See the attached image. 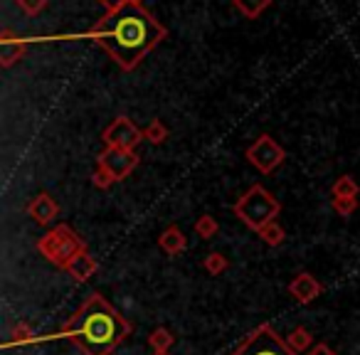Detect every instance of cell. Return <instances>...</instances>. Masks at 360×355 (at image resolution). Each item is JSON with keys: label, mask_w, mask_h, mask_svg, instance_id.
<instances>
[{"label": "cell", "mask_w": 360, "mask_h": 355, "mask_svg": "<svg viewBox=\"0 0 360 355\" xmlns=\"http://www.w3.org/2000/svg\"><path fill=\"white\" fill-rule=\"evenodd\" d=\"M168 35L165 27L143 6L129 3L121 11L106 13L89 30V37L121 67L131 72Z\"/></svg>", "instance_id": "1"}, {"label": "cell", "mask_w": 360, "mask_h": 355, "mask_svg": "<svg viewBox=\"0 0 360 355\" xmlns=\"http://www.w3.org/2000/svg\"><path fill=\"white\" fill-rule=\"evenodd\" d=\"M62 335L84 355H111L131 335V323L96 291L62 325Z\"/></svg>", "instance_id": "2"}, {"label": "cell", "mask_w": 360, "mask_h": 355, "mask_svg": "<svg viewBox=\"0 0 360 355\" xmlns=\"http://www.w3.org/2000/svg\"><path fill=\"white\" fill-rule=\"evenodd\" d=\"M232 212L245 222L250 230L259 232L262 227H266L269 222H274L281 212V202L266 191L264 186H252L240 200L232 205Z\"/></svg>", "instance_id": "3"}, {"label": "cell", "mask_w": 360, "mask_h": 355, "mask_svg": "<svg viewBox=\"0 0 360 355\" xmlns=\"http://www.w3.org/2000/svg\"><path fill=\"white\" fill-rule=\"evenodd\" d=\"M37 252H40L50 264L60 266V269H67L75 257L86 252V242L82 240L70 225H57V227H52L47 235L40 237Z\"/></svg>", "instance_id": "4"}, {"label": "cell", "mask_w": 360, "mask_h": 355, "mask_svg": "<svg viewBox=\"0 0 360 355\" xmlns=\"http://www.w3.org/2000/svg\"><path fill=\"white\" fill-rule=\"evenodd\" d=\"M232 355H296V353L286 345V340L281 335H276V330L269 323H262L245 335V340L237 345V350Z\"/></svg>", "instance_id": "5"}, {"label": "cell", "mask_w": 360, "mask_h": 355, "mask_svg": "<svg viewBox=\"0 0 360 355\" xmlns=\"http://www.w3.org/2000/svg\"><path fill=\"white\" fill-rule=\"evenodd\" d=\"M245 158H247V163H250L252 168H257L259 173L269 175L286 160V150L281 148V143H276L269 134H262L255 143L247 146Z\"/></svg>", "instance_id": "6"}, {"label": "cell", "mask_w": 360, "mask_h": 355, "mask_svg": "<svg viewBox=\"0 0 360 355\" xmlns=\"http://www.w3.org/2000/svg\"><path fill=\"white\" fill-rule=\"evenodd\" d=\"M101 138H104V143L111 146V148L136 150V146L143 141V131H141L139 126L129 119V116L121 114V116H116L109 126H106L104 134H101Z\"/></svg>", "instance_id": "7"}, {"label": "cell", "mask_w": 360, "mask_h": 355, "mask_svg": "<svg viewBox=\"0 0 360 355\" xmlns=\"http://www.w3.org/2000/svg\"><path fill=\"white\" fill-rule=\"evenodd\" d=\"M96 165H104L116 178V183H119V181H124V178H129L136 170V165H139V153H136V150L111 148V146H106L99 153V158H96Z\"/></svg>", "instance_id": "8"}, {"label": "cell", "mask_w": 360, "mask_h": 355, "mask_svg": "<svg viewBox=\"0 0 360 355\" xmlns=\"http://www.w3.org/2000/svg\"><path fill=\"white\" fill-rule=\"evenodd\" d=\"M321 294H323V284H321L314 274H309V271H301V274H296L294 279L289 281V296L296 304L306 306L319 299Z\"/></svg>", "instance_id": "9"}, {"label": "cell", "mask_w": 360, "mask_h": 355, "mask_svg": "<svg viewBox=\"0 0 360 355\" xmlns=\"http://www.w3.org/2000/svg\"><path fill=\"white\" fill-rule=\"evenodd\" d=\"M27 215H30L37 225L47 227V225H52V220H55L57 215H60V205H57L55 198H52L50 193H40V195H35L30 202H27Z\"/></svg>", "instance_id": "10"}, {"label": "cell", "mask_w": 360, "mask_h": 355, "mask_svg": "<svg viewBox=\"0 0 360 355\" xmlns=\"http://www.w3.org/2000/svg\"><path fill=\"white\" fill-rule=\"evenodd\" d=\"M67 274L72 276L75 281H79V284H84V281H89L91 276L99 271V262L94 259V257L89 254V252H82L79 257H75V259L70 262V266H67Z\"/></svg>", "instance_id": "11"}, {"label": "cell", "mask_w": 360, "mask_h": 355, "mask_svg": "<svg viewBox=\"0 0 360 355\" xmlns=\"http://www.w3.org/2000/svg\"><path fill=\"white\" fill-rule=\"evenodd\" d=\"M158 247L165 252V254L178 257V254H183V252L188 250V237L183 235V230H180L178 225H170V227H165V230L160 232Z\"/></svg>", "instance_id": "12"}, {"label": "cell", "mask_w": 360, "mask_h": 355, "mask_svg": "<svg viewBox=\"0 0 360 355\" xmlns=\"http://www.w3.org/2000/svg\"><path fill=\"white\" fill-rule=\"evenodd\" d=\"M0 37H3V42H0V45H3V57H0V65L8 70V67H13L22 55H25L27 45H25V42H13V32L11 30H3V35H0Z\"/></svg>", "instance_id": "13"}, {"label": "cell", "mask_w": 360, "mask_h": 355, "mask_svg": "<svg viewBox=\"0 0 360 355\" xmlns=\"http://www.w3.org/2000/svg\"><path fill=\"white\" fill-rule=\"evenodd\" d=\"M286 345H289L291 350H294L296 355H301V353H306V350L314 345V335L309 333V330L304 328V325H296L294 330H291L289 335H286Z\"/></svg>", "instance_id": "14"}, {"label": "cell", "mask_w": 360, "mask_h": 355, "mask_svg": "<svg viewBox=\"0 0 360 355\" xmlns=\"http://www.w3.org/2000/svg\"><path fill=\"white\" fill-rule=\"evenodd\" d=\"M232 6H235V11L242 13L247 20H257V18L271 6V0H232Z\"/></svg>", "instance_id": "15"}, {"label": "cell", "mask_w": 360, "mask_h": 355, "mask_svg": "<svg viewBox=\"0 0 360 355\" xmlns=\"http://www.w3.org/2000/svg\"><path fill=\"white\" fill-rule=\"evenodd\" d=\"M173 343H175V335L170 333L168 328H163V325H158V328L150 330L148 345L153 348V353H168V350L173 348Z\"/></svg>", "instance_id": "16"}, {"label": "cell", "mask_w": 360, "mask_h": 355, "mask_svg": "<svg viewBox=\"0 0 360 355\" xmlns=\"http://www.w3.org/2000/svg\"><path fill=\"white\" fill-rule=\"evenodd\" d=\"M360 193V186L355 183L353 175H340L338 181L333 183V188H330V195L333 198H358Z\"/></svg>", "instance_id": "17"}, {"label": "cell", "mask_w": 360, "mask_h": 355, "mask_svg": "<svg viewBox=\"0 0 360 355\" xmlns=\"http://www.w3.org/2000/svg\"><path fill=\"white\" fill-rule=\"evenodd\" d=\"M257 235H259L262 242H264V245H269V247H281V245H284V240H286L284 227H281L276 220L269 222L266 227H262V230L257 232Z\"/></svg>", "instance_id": "18"}, {"label": "cell", "mask_w": 360, "mask_h": 355, "mask_svg": "<svg viewBox=\"0 0 360 355\" xmlns=\"http://www.w3.org/2000/svg\"><path fill=\"white\" fill-rule=\"evenodd\" d=\"M202 266H205V271L210 276H220L230 269V259H227L225 254H220V252H210V254L205 257V262H202Z\"/></svg>", "instance_id": "19"}, {"label": "cell", "mask_w": 360, "mask_h": 355, "mask_svg": "<svg viewBox=\"0 0 360 355\" xmlns=\"http://www.w3.org/2000/svg\"><path fill=\"white\" fill-rule=\"evenodd\" d=\"M143 138L148 141V143H153V146L165 143V138H168V126H165L160 119H153V121H150V124L143 129Z\"/></svg>", "instance_id": "20"}, {"label": "cell", "mask_w": 360, "mask_h": 355, "mask_svg": "<svg viewBox=\"0 0 360 355\" xmlns=\"http://www.w3.org/2000/svg\"><path fill=\"white\" fill-rule=\"evenodd\" d=\"M220 232V225H217V220L212 215H202L198 217L195 222V235L202 237V240H212V237Z\"/></svg>", "instance_id": "21"}, {"label": "cell", "mask_w": 360, "mask_h": 355, "mask_svg": "<svg viewBox=\"0 0 360 355\" xmlns=\"http://www.w3.org/2000/svg\"><path fill=\"white\" fill-rule=\"evenodd\" d=\"M32 340H35V330L30 328L27 321H20V323L13 325V330H11L13 345H25V343H32Z\"/></svg>", "instance_id": "22"}, {"label": "cell", "mask_w": 360, "mask_h": 355, "mask_svg": "<svg viewBox=\"0 0 360 355\" xmlns=\"http://www.w3.org/2000/svg\"><path fill=\"white\" fill-rule=\"evenodd\" d=\"M91 183H94V188H99V191H109V188L116 183V178L104 168V165H96L94 175H91Z\"/></svg>", "instance_id": "23"}, {"label": "cell", "mask_w": 360, "mask_h": 355, "mask_svg": "<svg viewBox=\"0 0 360 355\" xmlns=\"http://www.w3.org/2000/svg\"><path fill=\"white\" fill-rule=\"evenodd\" d=\"M333 210L340 217H350L358 210V198H333Z\"/></svg>", "instance_id": "24"}, {"label": "cell", "mask_w": 360, "mask_h": 355, "mask_svg": "<svg viewBox=\"0 0 360 355\" xmlns=\"http://www.w3.org/2000/svg\"><path fill=\"white\" fill-rule=\"evenodd\" d=\"M15 3H18V8L30 18L40 15V13L47 8V0H15Z\"/></svg>", "instance_id": "25"}, {"label": "cell", "mask_w": 360, "mask_h": 355, "mask_svg": "<svg viewBox=\"0 0 360 355\" xmlns=\"http://www.w3.org/2000/svg\"><path fill=\"white\" fill-rule=\"evenodd\" d=\"M99 3L106 8V13H116V11H121L124 6H129L131 0H99Z\"/></svg>", "instance_id": "26"}, {"label": "cell", "mask_w": 360, "mask_h": 355, "mask_svg": "<svg viewBox=\"0 0 360 355\" xmlns=\"http://www.w3.org/2000/svg\"><path fill=\"white\" fill-rule=\"evenodd\" d=\"M309 355H335V353L330 350L328 343H316V348H311Z\"/></svg>", "instance_id": "27"}, {"label": "cell", "mask_w": 360, "mask_h": 355, "mask_svg": "<svg viewBox=\"0 0 360 355\" xmlns=\"http://www.w3.org/2000/svg\"><path fill=\"white\" fill-rule=\"evenodd\" d=\"M131 3H136V6H143V0H131Z\"/></svg>", "instance_id": "28"}, {"label": "cell", "mask_w": 360, "mask_h": 355, "mask_svg": "<svg viewBox=\"0 0 360 355\" xmlns=\"http://www.w3.org/2000/svg\"><path fill=\"white\" fill-rule=\"evenodd\" d=\"M153 355H168V353H153Z\"/></svg>", "instance_id": "29"}]
</instances>
